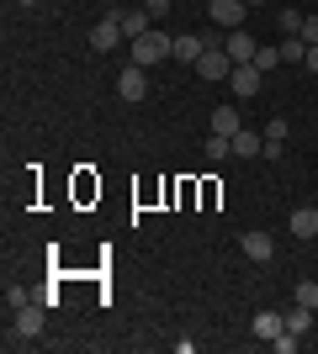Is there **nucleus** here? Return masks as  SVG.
Returning a JSON list of instances; mask_svg holds the SVG:
<instances>
[{
	"label": "nucleus",
	"mask_w": 318,
	"mask_h": 354,
	"mask_svg": "<svg viewBox=\"0 0 318 354\" xmlns=\"http://www.w3.org/2000/svg\"><path fill=\"white\" fill-rule=\"evenodd\" d=\"M43 328H48V307H43V301H27V307L11 312L6 339H11V344H37V339H43Z\"/></svg>",
	"instance_id": "obj_1"
},
{
	"label": "nucleus",
	"mask_w": 318,
	"mask_h": 354,
	"mask_svg": "<svg viewBox=\"0 0 318 354\" xmlns=\"http://www.w3.org/2000/svg\"><path fill=\"white\" fill-rule=\"evenodd\" d=\"M170 43H175V37H165V32H143L138 43H127V53H133L138 69H149V64H165L170 59Z\"/></svg>",
	"instance_id": "obj_2"
},
{
	"label": "nucleus",
	"mask_w": 318,
	"mask_h": 354,
	"mask_svg": "<svg viewBox=\"0 0 318 354\" xmlns=\"http://www.w3.org/2000/svg\"><path fill=\"white\" fill-rule=\"evenodd\" d=\"M207 16L218 32H233L244 27V16H249V0H207Z\"/></svg>",
	"instance_id": "obj_3"
},
{
	"label": "nucleus",
	"mask_w": 318,
	"mask_h": 354,
	"mask_svg": "<svg viewBox=\"0 0 318 354\" xmlns=\"http://www.w3.org/2000/svg\"><path fill=\"white\" fill-rule=\"evenodd\" d=\"M207 48H212V32H181V37L170 43V59L175 64H197Z\"/></svg>",
	"instance_id": "obj_4"
},
{
	"label": "nucleus",
	"mask_w": 318,
	"mask_h": 354,
	"mask_svg": "<svg viewBox=\"0 0 318 354\" xmlns=\"http://www.w3.org/2000/svg\"><path fill=\"white\" fill-rule=\"evenodd\" d=\"M239 254H244V259H255V265H271V259H276V238L260 233V227H249V233H239Z\"/></svg>",
	"instance_id": "obj_5"
},
{
	"label": "nucleus",
	"mask_w": 318,
	"mask_h": 354,
	"mask_svg": "<svg viewBox=\"0 0 318 354\" xmlns=\"http://www.w3.org/2000/svg\"><path fill=\"white\" fill-rule=\"evenodd\" d=\"M223 48H228V59H233V64H255V53H260V37H249L244 27H233V32L223 37Z\"/></svg>",
	"instance_id": "obj_6"
},
{
	"label": "nucleus",
	"mask_w": 318,
	"mask_h": 354,
	"mask_svg": "<svg viewBox=\"0 0 318 354\" xmlns=\"http://www.w3.org/2000/svg\"><path fill=\"white\" fill-rule=\"evenodd\" d=\"M197 74H202V80H228V74H233V59H228V48H207V53L197 59Z\"/></svg>",
	"instance_id": "obj_7"
},
{
	"label": "nucleus",
	"mask_w": 318,
	"mask_h": 354,
	"mask_svg": "<svg viewBox=\"0 0 318 354\" xmlns=\"http://www.w3.org/2000/svg\"><path fill=\"white\" fill-rule=\"evenodd\" d=\"M117 95L122 101H143V95H149V74L138 69V64H127V69L117 74Z\"/></svg>",
	"instance_id": "obj_8"
},
{
	"label": "nucleus",
	"mask_w": 318,
	"mask_h": 354,
	"mask_svg": "<svg viewBox=\"0 0 318 354\" xmlns=\"http://www.w3.org/2000/svg\"><path fill=\"white\" fill-rule=\"evenodd\" d=\"M228 85H233V95H260V85H265V74L255 69V64H233V74H228Z\"/></svg>",
	"instance_id": "obj_9"
},
{
	"label": "nucleus",
	"mask_w": 318,
	"mask_h": 354,
	"mask_svg": "<svg viewBox=\"0 0 318 354\" xmlns=\"http://www.w3.org/2000/svg\"><path fill=\"white\" fill-rule=\"evenodd\" d=\"M91 43H96V53H112L117 43H127V37H122V21H117V16H106V21H96Z\"/></svg>",
	"instance_id": "obj_10"
},
{
	"label": "nucleus",
	"mask_w": 318,
	"mask_h": 354,
	"mask_svg": "<svg viewBox=\"0 0 318 354\" xmlns=\"http://www.w3.org/2000/svg\"><path fill=\"white\" fill-rule=\"evenodd\" d=\"M117 21H122V37H127V43H138L143 32H154V16L143 11V6H138V11H117Z\"/></svg>",
	"instance_id": "obj_11"
},
{
	"label": "nucleus",
	"mask_w": 318,
	"mask_h": 354,
	"mask_svg": "<svg viewBox=\"0 0 318 354\" xmlns=\"http://www.w3.org/2000/svg\"><path fill=\"white\" fill-rule=\"evenodd\" d=\"M249 328H255V339L271 344L276 333H287V312H271V307H265V312H255V323H249Z\"/></svg>",
	"instance_id": "obj_12"
},
{
	"label": "nucleus",
	"mask_w": 318,
	"mask_h": 354,
	"mask_svg": "<svg viewBox=\"0 0 318 354\" xmlns=\"http://www.w3.org/2000/svg\"><path fill=\"white\" fill-rule=\"evenodd\" d=\"M244 127V117H239V106H218L212 111V133H223V138H233Z\"/></svg>",
	"instance_id": "obj_13"
},
{
	"label": "nucleus",
	"mask_w": 318,
	"mask_h": 354,
	"mask_svg": "<svg viewBox=\"0 0 318 354\" xmlns=\"http://www.w3.org/2000/svg\"><path fill=\"white\" fill-rule=\"evenodd\" d=\"M292 238H318V207H303V212H292Z\"/></svg>",
	"instance_id": "obj_14"
},
{
	"label": "nucleus",
	"mask_w": 318,
	"mask_h": 354,
	"mask_svg": "<svg viewBox=\"0 0 318 354\" xmlns=\"http://www.w3.org/2000/svg\"><path fill=\"white\" fill-rule=\"evenodd\" d=\"M260 148H265V138H260V133H249V127L233 133V159H255Z\"/></svg>",
	"instance_id": "obj_15"
},
{
	"label": "nucleus",
	"mask_w": 318,
	"mask_h": 354,
	"mask_svg": "<svg viewBox=\"0 0 318 354\" xmlns=\"http://www.w3.org/2000/svg\"><path fill=\"white\" fill-rule=\"evenodd\" d=\"M308 328H313V307H297V301H292V312H287V333H297V339H303Z\"/></svg>",
	"instance_id": "obj_16"
},
{
	"label": "nucleus",
	"mask_w": 318,
	"mask_h": 354,
	"mask_svg": "<svg viewBox=\"0 0 318 354\" xmlns=\"http://www.w3.org/2000/svg\"><path fill=\"white\" fill-rule=\"evenodd\" d=\"M276 64H281V43H260V53H255V69H260V74H271Z\"/></svg>",
	"instance_id": "obj_17"
},
{
	"label": "nucleus",
	"mask_w": 318,
	"mask_h": 354,
	"mask_svg": "<svg viewBox=\"0 0 318 354\" xmlns=\"http://www.w3.org/2000/svg\"><path fill=\"white\" fill-rule=\"evenodd\" d=\"M292 301H297V307H313V312H318V281H297Z\"/></svg>",
	"instance_id": "obj_18"
},
{
	"label": "nucleus",
	"mask_w": 318,
	"mask_h": 354,
	"mask_svg": "<svg viewBox=\"0 0 318 354\" xmlns=\"http://www.w3.org/2000/svg\"><path fill=\"white\" fill-rule=\"evenodd\" d=\"M276 27H281V37H297V32H303V11H292V6H287V11L276 16Z\"/></svg>",
	"instance_id": "obj_19"
},
{
	"label": "nucleus",
	"mask_w": 318,
	"mask_h": 354,
	"mask_svg": "<svg viewBox=\"0 0 318 354\" xmlns=\"http://www.w3.org/2000/svg\"><path fill=\"white\" fill-rule=\"evenodd\" d=\"M27 301H37V291H27V286H6V312L27 307Z\"/></svg>",
	"instance_id": "obj_20"
},
{
	"label": "nucleus",
	"mask_w": 318,
	"mask_h": 354,
	"mask_svg": "<svg viewBox=\"0 0 318 354\" xmlns=\"http://www.w3.org/2000/svg\"><path fill=\"white\" fill-rule=\"evenodd\" d=\"M308 59V43L303 37H287V43H281V64H303Z\"/></svg>",
	"instance_id": "obj_21"
},
{
	"label": "nucleus",
	"mask_w": 318,
	"mask_h": 354,
	"mask_svg": "<svg viewBox=\"0 0 318 354\" xmlns=\"http://www.w3.org/2000/svg\"><path fill=\"white\" fill-rule=\"evenodd\" d=\"M228 153H233V138L212 133V138H207V159H228Z\"/></svg>",
	"instance_id": "obj_22"
},
{
	"label": "nucleus",
	"mask_w": 318,
	"mask_h": 354,
	"mask_svg": "<svg viewBox=\"0 0 318 354\" xmlns=\"http://www.w3.org/2000/svg\"><path fill=\"white\" fill-rule=\"evenodd\" d=\"M297 344H303L297 333H276V339H271V349H276V354H297Z\"/></svg>",
	"instance_id": "obj_23"
},
{
	"label": "nucleus",
	"mask_w": 318,
	"mask_h": 354,
	"mask_svg": "<svg viewBox=\"0 0 318 354\" xmlns=\"http://www.w3.org/2000/svg\"><path fill=\"white\" fill-rule=\"evenodd\" d=\"M297 37H303V43H308V48H313V43H318V16H303V32H297Z\"/></svg>",
	"instance_id": "obj_24"
},
{
	"label": "nucleus",
	"mask_w": 318,
	"mask_h": 354,
	"mask_svg": "<svg viewBox=\"0 0 318 354\" xmlns=\"http://www.w3.org/2000/svg\"><path fill=\"white\" fill-rule=\"evenodd\" d=\"M265 138H281V143H287V122L271 117V122H265Z\"/></svg>",
	"instance_id": "obj_25"
},
{
	"label": "nucleus",
	"mask_w": 318,
	"mask_h": 354,
	"mask_svg": "<svg viewBox=\"0 0 318 354\" xmlns=\"http://www.w3.org/2000/svg\"><path fill=\"white\" fill-rule=\"evenodd\" d=\"M143 11H149V16H165V11H170V0H143Z\"/></svg>",
	"instance_id": "obj_26"
},
{
	"label": "nucleus",
	"mask_w": 318,
	"mask_h": 354,
	"mask_svg": "<svg viewBox=\"0 0 318 354\" xmlns=\"http://www.w3.org/2000/svg\"><path fill=\"white\" fill-rule=\"evenodd\" d=\"M303 69H308V74H318V43L308 48V59H303Z\"/></svg>",
	"instance_id": "obj_27"
},
{
	"label": "nucleus",
	"mask_w": 318,
	"mask_h": 354,
	"mask_svg": "<svg viewBox=\"0 0 318 354\" xmlns=\"http://www.w3.org/2000/svg\"><path fill=\"white\" fill-rule=\"evenodd\" d=\"M249 6H265V0H249Z\"/></svg>",
	"instance_id": "obj_28"
}]
</instances>
